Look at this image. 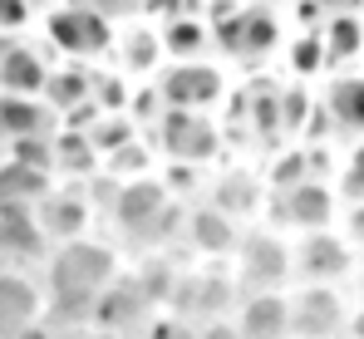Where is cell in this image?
Returning a JSON list of instances; mask_svg holds the SVG:
<instances>
[{
  "instance_id": "1",
  "label": "cell",
  "mask_w": 364,
  "mask_h": 339,
  "mask_svg": "<svg viewBox=\"0 0 364 339\" xmlns=\"http://www.w3.org/2000/svg\"><path fill=\"white\" fill-rule=\"evenodd\" d=\"M45 40L64 59H99L114 50V20L89 0H55L45 15Z\"/></svg>"
},
{
  "instance_id": "2",
  "label": "cell",
  "mask_w": 364,
  "mask_h": 339,
  "mask_svg": "<svg viewBox=\"0 0 364 339\" xmlns=\"http://www.w3.org/2000/svg\"><path fill=\"white\" fill-rule=\"evenodd\" d=\"M237 281L246 290H286L296 281V251L271 226H246L237 241Z\"/></svg>"
},
{
  "instance_id": "3",
  "label": "cell",
  "mask_w": 364,
  "mask_h": 339,
  "mask_svg": "<svg viewBox=\"0 0 364 339\" xmlns=\"http://www.w3.org/2000/svg\"><path fill=\"white\" fill-rule=\"evenodd\" d=\"M291 251H296V281L301 285H345L360 271V251L350 246V236L340 226L301 231L291 241Z\"/></svg>"
},
{
  "instance_id": "4",
  "label": "cell",
  "mask_w": 364,
  "mask_h": 339,
  "mask_svg": "<svg viewBox=\"0 0 364 339\" xmlns=\"http://www.w3.org/2000/svg\"><path fill=\"white\" fill-rule=\"evenodd\" d=\"M109 281H119L114 246H104L94 236H74V241L55 246V256H50V290H89V295H99Z\"/></svg>"
},
{
  "instance_id": "5",
  "label": "cell",
  "mask_w": 364,
  "mask_h": 339,
  "mask_svg": "<svg viewBox=\"0 0 364 339\" xmlns=\"http://www.w3.org/2000/svg\"><path fill=\"white\" fill-rule=\"evenodd\" d=\"M173 207V187H168V177H158V172H138V177H123L119 192H114V202H109V217L119 226L123 236H133V241H153V231L163 222V212Z\"/></svg>"
},
{
  "instance_id": "6",
  "label": "cell",
  "mask_w": 364,
  "mask_h": 339,
  "mask_svg": "<svg viewBox=\"0 0 364 339\" xmlns=\"http://www.w3.org/2000/svg\"><path fill=\"white\" fill-rule=\"evenodd\" d=\"M276 222L286 226V231H325V226L340 222V192H335V182L330 177H301V182H291L286 192H276Z\"/></svg>"
},
{
  "instance_id": "7",
  "label": "cell",
  "mask_w": 364,
  "mask_h": 339,
  "mask_svg": "<svg viewBox=\"0 0 364 339\" xmlns=\"http://www.w3.org/2000/svg\"><path fill=\"white\" fill-rule=\"evenodd\" d=\"M158 89H163V104L168 109H212L222 94H227V74L207 59H168V69L158 74Z\"/></svg>"
},
{
  "instance_id": "8",
  "label": "cell",
  "mask_w": 364,
  "mask_h": 339,
  "mask_svg": "<svg viewBox=\"0 0 364 339\" xmlns=\"http://www.w3.org/2000/svg\"><path fill=\"white\" fill-rule=\"evenodd\" d=\"M350 325V300L340 285H301L291 295V335L296 339H335Z\"/></svg>"
},
{
  "instance_id": "9",
  "label": "cell",
  "mask_w": 364,
  "mask_h": 339,
  "mask_svg": "<svg viewBox=\"0 0 364 339\" xmlns=\"http://www.w3.org/2000/svg\"><path fill=\"white\" fill-rule=\"evenodd\" d=\"M320 113L330 118V133L335 138H364V69H335L325 74V89H320Z\"/></svg>"
},
{
  "instance_id": "10",
  "label": "cell",
  "mask_w": 364,
  "mask_h": 339,
  "mask_svg": "<svg viewBox=\"0 0 364 339\" xmlns=\"http://www.w3.org/2000/svg\"><path fill=\"white\" fill-rule=\"evenodd\" d=\"M158 138L168 148V158H182V163H197L217 148V128L202 109H163L158 118Z\"/></svg>"
},
{
  "instance_id": "11",
  "label": "cell",
  "mask_w": 364,
  "mask_h": 339,
  "mask_svg": "<svg viewBox=\"0 0 364 339\" xmlns=\"http://www.w3.org/2000/svg\"><path fill=\"white\" fill-rule=\"evenodd\" d=\"M35 222L40 231L60 246V241H74V236H89V222H94V202H89V192H79V187H69V192H45L40 202H35Z\"/></svg>"
},
{
  "instance_id": "12",
  "label": "cell",
  "mask_w": 364,
  "mask_h": 339,
  "mask_svg": "<svg viewBox=\"0 0 364 339\" xmlns=\"http://www.w3.org/2000/svg\"><path fill=\"white\" fill-rule=\"evenodd\" d=\"M242 339H291V295L286 290H246L237 305Z\"/></svg>"
},
{
  "instance_id": "13",
  "label": "cell",
  "mask_w": 364,
  "mask_h": 339,
  "mask_svg": "<svg viewBox=\"0 0 364 339\" xmlns=\"http://www.w3.org/2000/svg\"><path fill=\"white\" fill-rule=\"evenodd\" d=\"M242 231H246V226L237 222L232 212H222L217 202H207V207H192V212H187V241H192L202 256H212V261L237 256Z\"/></svg>"
},
{
  "instance_id": "14",
  "label": "cell",
  "mask_w": 364,
  "mask_h": 339,
  "mask_svg": "<svg viewBox=\"0 0 364 339\" xmlns=\"http://www.w3.org/2000/svg\"><path fill=\"white\" fill-rule=\"evenodd\" d=\"M148 310H153V305L119 276V281H109L99 295H94V320H89V325L114 330V335H128V330H138V325L148 320Z\"/></svg>"
},
{
  "instance_id": "15",
  "label": "cell",
  "mask_w": 364,
  "mask_h": 339,
  "mask_svg": "<svg viewBox=\"0 0 364 339\" xmlns=\"http://www.w3.org/2000/svg\"><path fill=\"white\" fill-rule=\"evenodd\" d=\"M45 231L35 222L30 202H0V251L10 261H40L45 256Z\"/></svg>"
},
{
  "instance_id": "16",
  "label": "cell",
  "mask_w": 364,
  "mask_h": 339,
  "mask_svg": "<svg viewBox=\"0 0 364 339\" xmlns=\"http://www.w3.org/2000/svg\"><path fill=\"white\" fill-rule=\"evenodd\" d=\"M320 35H325V64H330V74L335 69H355L364 59V15L360 10H330L320 20Z\"/></svg>"
},
{
  "instance_id": "17",
  "label": "cell",
  "mask_w": 364,
  "mask_h": 339,
  "mask_svg": "<svg viewBox=\"0 0 364 339\" xmlns=\"http://www.w3.org/2000/svg\"><path fill=\"white\" fill-rule=\"evenodd\" d=\"M158 35H163V55L168 59H207L217 50V30H212L202 15H192V10L168 15Z\"/></svg>"
},
{
  "instance_id": "18",
  "label": "cell",
  "mask_w": 364,
  "mask_h": 339,
  "mask_svg": "<svg viewBox=\"0 0 364 339\" xmlns=\"http://www.w3.org/2000/svg\"><path fill=\"white\" fill-rule=\"evenodd\" d=\"M60 113L50 109L40 94H5L0 89V138H25V133H50Z\"/></svg>"
},
{
  "instance_id": "19",
  "label": "cell",
  "mask_w": 364,
  "mask_h": 339,
  "mask_svg": "<svg viewBox=\"0 0 364 339\" xmlns=\"http://www.w3.org/2000/svg\"><path fill=\"white\" fill-rule=\"evenodd\" d=\"M45 79H50V59L35 45L10 40V50L0 59V89L5 94H45Z\"/></svg>"
},
{
  "instance_id": "20",
  "label": "cell",
  "mask_w": 364,
  "mask_h": 339,
  "mask_svg": "<svg viewBox=\"0 0 364 339\" xmlns=\"http://www.w3.org/2000/svg\"><path fill=\"white\" fill-rule=\"evenodd\" d=\"M40 315H45V295L25 281V276L0 271V335L10 339L20 325H30V320H40Z\"/></svg>"
},
{
  "instance_id": "21",
  "label": "cell",
  "mask_w": 364,
  "mask_h": 339,
  "mask_svg": "<svg viewBox=\"0 0 364 339\" xmlns=\"http://www.w3.org/2000/svg\"><path fill=\"white\" fill-rule=\"evenodd\" d=\"M50 109L69 113V109H79V104H89L94 99V69L84 64V59H69V64H60V69H50V79H45V94H40Z\"/></svg>"
},
{
  "instance_id": "22",
  "label": "cell",
  "mask_w": 364,
  "mask_h": 339,
  "mask_svg": "<svg viewBox=\"0 0 364 339\" xmlns=\"http://www.w3.org/2000/svg\"><path fill=\"white\" fill-rule=\"evenodd\" d=\"M114 55H119V69L128 79H138V74H153L158 64H163V35L158 30H148V25H128L123 35H114Z\"/></svg>"
},
{
  "instance_id": "23",
  "label": "cell",
  "mask_w": 364,
  "mask_h": 339,
  "mask_svg": "<svg viewBox=\"0 0 364 339\" xmlns=\"http://www.w3.org/2000/svg\"><path fill=\"white\" fill-rule=\"evenodd\" d=\"M281 55H286V74H291V79H305V84H315V79H325V74H330V64H325V35H320V25H315V30H296V35H286Z\"/></svg>"
},
{
  "instance_id": "24",
  "label": "cell",
  "mask_w": 364,
  "mask_h": 339,
  "mask_svg": "<svg viewBox=\"0 0 364 339\" xmlns=\"http://www.w3.org/2000/svg\"><path fill=\"white\" fill-rule=\"evenodd\" d=\"M50 187H55V172L30 168L20 158H0V202H30L35 207Z\"/></svg>"
},
{
  "instance_id": "25",
  "label": "cell",
  "mask_w": 364,
  "mask_h": 339,
  "mask_svg": "<svg viewBox=\"0 0 364 339\" xmlns=\"http://www.w3.org/2000/svg\"><path fill=\"white\" fill-rule=\"evenodd\" d=\"M99 168H104V158H99L94 138L84 128H69L64 123L60 133H55V172H64V177H89V172H99Z\"/></svg>"
},
{
  "instance_id": "26",
  "label": "cell",
  "mask_w": 364,
  "mask_h": 339,
  "mask_svg": "<svg viewBox=\"0 0 364 339\" xmlns=\"http://www.w3.org/2000/svg\"><path fill=\"white\" fill-rule=\"evenodd\" d=\"M123 281H128L143 300H148V305H153V310H158V305H168V300H173L178 271H173V261H168V256H143V261H138V276H123Z\"/></svg>"
},
{
  "instance_id": "27",
  "label": "cell",
  "mask_w": 364,
  "mask_h": 339,
  "mask_svg": "<svg viewBox=\"0 0 364 339\" xmlns=\"http://www.w3.org/2000/svg\"><path fill=\"white\" fill-rule=\"evenodd\" d=\"M222 212H232L237 222H246L251 212H261V182L251 172H227L217 177V197H212Z\"/></svg>"
},
{
  "instance_id": "28",
  "label": "cell",
  "mask_w": 364,
  "mask_h": 339,
  "mask_svg": "<svg viewBox=\"0 0 364 339\" xmlns=\"http://www.w3.org/2000/svg\"><path fill=\"white\" fill-rule=\"evenodd\" d=\"M335 192H340V202H364V138H350L345 163L335 172Z\"/></svg>"
},
{
  "instance_id": "29",
  "label": "cell",
  "mask_w": 364,
  "mask_h": 339,
  "mask_svg": "<svg viewBox=\"0 0 364 339\" xmlns=\"http://www.w3.org/2000/svg\"><path fill=\"white\" fill-rule=\"evenodd\" d=\"M5 158H20L30 168L55 172V133H25V138H10V153Z\"/></svg>"
},
{
  "instance_id": "30",
  "label": "cell",
  "mask_w": 364,
  "mask_h": 339,
  "mask_svg": "<svg viewBox=\"0 0 364 339\" xmlns=\"http://www.w3.org/2000/svg\"><path fill=\"white\" fill-rule=\"evenodd\" d=\"M335 226L350 236L355 251H364V202H340V222Z\"/></svg>"
},
{
  "instance_id": "31",
  "label": "cell",
  "mask_w": 364,
  "mask_h": 339,
  "mask_svg": "<svg viewBox=\"0 0 364 339\" xmlns=\"http://www.w3.org/2000/svg\"><path fill=\"white\" fill-rule=\"evenodd\" d=\"M30 15H35V0H0V30H20L30 25Z\"/></svg>"
},
{
  "instance_id": "32",
  "label": "cell",
  "mask_w": 364,
  "mask_h": 339,
  "mask_svg": "<svg viewBox=\"0 0 364 339\" xmlns=\"http://www.w3.org/2000/svg\"><path fill=\"white\" fill-rule=\"evenodd\" d=\"M10 339H60V330H55V325H45V320H30V325H20Z\"/></svg>"
},
{
  "instance_id": "33",
  "label": "cell",
  "mask_w": 364,
  "mask_h": 339,
  "mask_svg": "<svg viewBox=\"0 0 364 339\" xmlns=\"http://www.w3.org/2000/svg\"><path fill=\"white\" fill-rule=\"evenodd\" d=\"M197 339H242V330H237V325H217V320H207V325L197 330Z\"/></svg>"
},
{
  "instance_id": "34",
  "label": "cell",
  "mask_w": 364,
  "mask_h": 339,
  "mask_svg": "<svg viewBox=\"0 0 364 339\" xmlns=\"http://www.w3.org/2000/svg\"><path fill=\"white\" fill-rule=\"evenodd\" d=\"M345 335H350V339H364V305H360V310H350V325H345Z\"/></svg>"
},
{
  "instance_id": "35",
  "label": "cell",
  "mask_w": 364,
  "mask_h": 339,
  "mask_svg": "<svg viewBox=\"0 0 364 339\" xmlns=\"http://www.w3.org/2000/svg\"><path fill=\"white\" fill-rule=\"evenodd\" d=\"M69 339H123V335H114V330H99V325H89L84 335H69Z\"/></svg>"
},
{
  "instance_id": "36",
  "label": "cell",
  "mask_w": 364,
  "mask_h": 339,
  "mask_svg": "<svg viewBox=\"0 0 364 339\" xmlns=\"http://www.w3.org/2000/svg\"><path fill=\"white\" fill-rule=\"evenodd\" d=\"M5 50H10V35H0V59H5Z\"/></svg>"
},
{
  "instance_id": "37",
  "label": "cell",
  "mask_w": 364,
  "mask_h": 339,
  "mask_svg": "<svg viewBox=\"0 0 364 339\" xmlns=\"http://www.w3.org/2000/svg\"><path fill=\"white\" fill-rule=\"evenodd\" d=\"M0 271H10V256H5V251H0Z\"/></svg>"
},
{
  "instance_id": "38",
  "label": "cell",
  "mask_w": 364,
  "mask_h": 339,
  "mask_svg": "<svg viewBox=\"0 0 364 339\" xmlns=\"http://www.w3.org/2000/svg\"><path fill=\"white\" fill-rule=\"evenodd\" d=\"M0 339H5V335H0Z\"/></svg>"
}]
</instances>
